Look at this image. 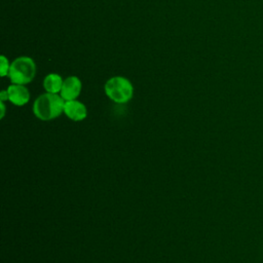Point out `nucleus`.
I'll return each mask as SVG.
<instances>
[{
  "mask_svg": "<svg viewBox=\"0 0 263 263\" xmlns=\"http://www.w3.org/2000/svg\"><path fill=\"white\" fill-rule=\"evenodd\" d=\"M65 100L60 93L44 92L36 98L33 103L34 115L42 121H50L64 113Z\"/></svg>",
  "mask_w": 263,
  "mask_h": 263,
  "instance_id": "nucleus-1",
  "label": "nucleus"
},
{
  "mask_svg": "<svg viewBox=\"0 0 263 263\" xmlns=\"http://www.w3.org/2000/svg\"><path fill=\"white\" fill-rule=\"evenodd\" d=\"M106 96L116 104H125L134 97L133 83L123 76H114L104 85Z\"/></svg>",
  "mask_w": 263,
  "mask_h": 263,
  "instance_id": "nucleus-2",
  "label": "nucleus"
},
{
  "mask_svg": "<svg viewBox=\"0 0 263 263\" xmlns=\"http://www.w3.org/2000/svg\"><path fill=\"white\" fill-rule=\"evenodd\" d=\"M36 74V65L30 57H18L10 64L8 77L11 83L26 85L30 83Z\"/></svg>",
  "mask_w": 263,
  "mask_h": 263,
  "instance_id": "nucleus-3",
  "label": "nucleus"
},
{
  "mask_svg": "<svg viewBox=\"0 0 263 263\" xmlns=\"http://www.w3.org/2000/svg\"><path fill=\"white\" fill-rule=\"evenodd\" d=\"M81 89H82L81 80L77 76L72 75L64 79L60 95L65 101L76 100L81 93Z\"/></svg>",
  "mask_w": 263,
  "mask_h": 263,
  "instance_id": "nucleus-4",
  "label": "nucleus"
},
{
  "mask_svg": "<svg viewBox=\"0 0 263 263\" xmlns=\"http://www.w3.org/2000/svg\"><path fill=\"white\" fill-rule=\"evenodd\" d=\"M64 114L70 120L78 122L86 118L87 109H86V106L82 102L78 101L77 99L71 100V101H65Z\"/></svg>",
  "mask_w": 263,
  "mask_h": 263,
  "instance_id": "nucleus-5",
  "label": "nucleus"
},
{
  "mask_svg": "<svg viewBox=\"0 0 263 263\" xmlns=\"http://www.w3.org/2000/svg\"><path fill=\"white\" fill-rule=\"evenodd\" d=\"M6 90L8 95V101L14 106L22 107L28 104L30 101V92L26 85L11 83Z\"/></svg>",
  "mask_w": 263,
  "mask_h": 263,
  "instance_id": "nucleus-6",
  "label": "nucleus"
},
{
  "mask_svg": "<svg viewBox=\"0 0 263 263\" xmlns=\"http://www.w3.org/2000/svg\"><path fill=\"white\" fill-rule=\"evenodd\" d=\"M64 79L60 74L50 73L47 74L43 79V87L46 92L60 93L63 86Z\"/></svg>",
  "mask_w": 263,
  "mask_h": 263,
  "instance_id": "nucleus-7",
  "label": "nucleus"
},
{
  "mask_svg": "<svg viewBox=\"0 0 263 263\" xmlns=\"http://www.w3.org/2000/svg\"><path fill=\"white\" fill-rule=\"evenodd\" d=\"M10 64L11 63H9L8 59L5 55L0 57V75L2 77L8 76L9 69H10Z\"/></svg>",
  "mask_w": 263,
  "mask_h": 263,
  "instance_id": "nucleus-8",
  "label": "nucleus"
},
{
  "mask_svg": "<svg viewBox=\"0 0 263 263\" xmlns=\"http://www.w3.org/2000/svg\"><path fill=\"white\" fill-rule=\"evenodd\" d=\"M6 100H8V95H7V90L5 89V90H2L0 93V101L4 102Z\"/></svg>",
  "mask_w": 263,
  "mask_h": 263,
  "instance_id": "nucleus-9",
  "label": "nucleus"
},
{
  "mask_svg": "<svg viewBox=\"0 0 263 263\" xmlns=\"http://www.w3.org/2000/svg\"><path fill=\"white\" fill-rule=\"evenodd\" d=\"M0 107H1V118L4 117L5 115V105H4V102L3 101H0Z\"/></svg>",
  "mask_w": 263,
  "mask_h": 263,
  "instance_id": "nucleus-10",
  "label": "nucleus"
}]
</instances>
